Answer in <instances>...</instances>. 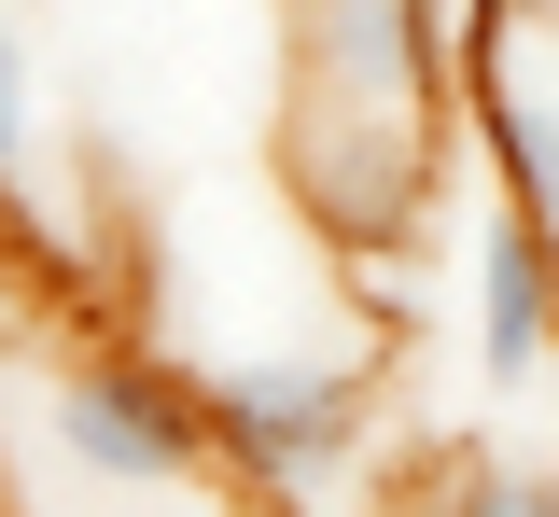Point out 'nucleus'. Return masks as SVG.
Returning <instances> with one entry per match:
<instances>
[{
	"mask_svg": "<svg viewBox=\"0 0 559 517\" xmlns=\"http://www.w3.org/2000/svg\"><path fill=\"white\" fill-rule=\"evenodd\" d=\"M28 434L57 447L70 490L98 504H168V490H238L224 447H210V392L154 350H70L43 392H28Z\"/></svg>",
	"mask_w": 559,
	"mask_h": 517,
	"instance_id": "2",
	"label": "nucleus"
},
{
	"mask_svg": "<svg viewBox=\"0 0 559 517\" xmlns=\"http://www.w3.org/2000/svg\"><path fill=\"white\" fill-rule=\"evenodd\" d=\"M546 336H559V238L532 211H489L476 224V377L518 392L546 364Z\"/></svg>",
	"mask_w": 559,
	"mask_h": 517,
	"instance_id": "4",
	"label": "nucleus"
},
{
	"mask_svg": "<svg viewBox=\"0 0 559 517\" xmlns=\"http://www.w3.org/2000/svg\"><path fill=\"white\" fill-rule=\"evenodd\" d=\"M280 182L349 266H406L448 182V43L433 0H280Z\"/></svg>",
	"mask_w": 559,
	"mask_h": 517,
	"instance_id": "1",
	"label": "nucleus"
},
{
	"mask_svg": "<svg viewBox=\"0 0 559 517\" xmlns=\"http://www.w3.org/2000/svg\"><path fill=\"white\" fill-rule=\"evenodd\" d=\"M433 517H559V476H532V461H462Z\"/></svg>",
	"mask_w": 559,
	"mask_h": 517,
	"instance_id": "5",
	"label": "nucleus"
},
{
	"mask_svg": "<svg viewBox=\"0 0 559 517\" xmlns=\"http://www.w3.org/2000/svg\"><path fill=\"white\" fill-rule=\"evenodd\" d=\"M197 392H210V447H224V476H238V490H280V504H308L349 447H364V420H378L364 364H294V350L210 364Z\"/></svg>",
	"mask_w": 559,
	"mask_h": 517,
	"instance_id": "3",
	"label": "nucleus"
}]
</instances>
